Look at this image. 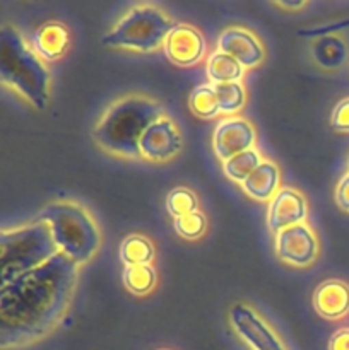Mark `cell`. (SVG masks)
<instances>
[{"mask_svg":"<svg viewBox=\"0 0 349 350\" xmlns=\"http://www.w3.org/2000/svg\"><path fill=\"white\" fill-rule=\"evenodd\" d=\"M81 267L64 253L0 286L2 350L29 347L60 325L74 299Z\"/></svg>","mask_w":349,"mask_h":350,"instance_id":"6da1fadb","label":"cell"},{"mask_svg":"<svg viewBox=\"0 0 349 350\" xmlns=\"http://www.w3.org/2000/svg\"><path fill=\"white\" fill-rule=\"evenodd\" d=\"M166 115L163 105L144 92H127L106 106L92 126V140L106 154L120 159H142L139 142L157 118Z\"/></svg>","mask_w":349,"mask_h":350,"instance_id":"7a4b0ae2","label":"cell"},{"mask_svg":"<svg viewBox=\"0 0 349 350\" xmlns=\"http://www.w3.org/2000/svg\"><path fill=\"white\" fill-rule=\"evenodd\" d=\"M0 77L3 85L19 92L36 109L47 108L51 85L47 64L10 24H2L0 29Z\"/></svg>","mask_w":349,"mask_h":350,"instance_id":"3957f363","label":"cell"},{"mask_svg":"<svg viewBox=\"0 0 349 350\" xmlns=\"http://www.w3.org/2000/svg\"><path fill=\"white\" fill-rule=\"evenodd\" d=\"M48 222L33 221L0 232V286L36 270L58 255Z\"/></svg>","mask_w":349,"mask_h":350,"instance_id":"277c9868","label":"cell"},{"mask_svg":"<svg viewBox=\"0 0 349 350\" xmlns=\"http://www.w3.org/2000/svg\"><path fill=\"white\" fill-rule=\"evenodd\" d=\"M34 219L50 224L60 253L79 267L94 258L101 245L98 222L84 205L74 200H53L44 205Z\"/></svg>","mask_w":349,"mask_h":350,"instance_id":"5b68a950","label":"cell"},{"mask_svg":"<svg viewBox=\"0 0 349 350\" xmlns=\"http://www.w3.org/2000/svg\"><path fill=\"white\" fill-rule=\"evenodd\" d=\"M177 26L163 9L154 3H137L130 7L115 26L103 34L101 43L118 50L154 53L163 48L170 31Z\"/></svg>","mask_w":349,"mask_h":350,"instance_id":"8992f818","label":"cell"},{"mask_svg":"<svg viewBox=\"0 0 349 350\" xmlns=\"http://www.w3.org/2000/svg\"><path fill=\"white\" fill-rule=\"evenodd\" d=\"M274 250L281 262L293 267H310L318 256V238L307 224L291 226L274 234Z\"/></svg>","mask_w":349,"mask_h":350,"instance_id":"52a82bcc","label":"cell"},{"mask_svg":"<svg viewBox=\"0 0 349 350\" xmlns=\"http://www.w3.org/2000/svg\"><path fill=\"white\" fill-rule=\"evenodd\" d=\"M181 147L183 139L180 126L168 115L161 116L153 125H149L139 142L140 157L154 164L170 163L180 154Z\"/></svg>","mask_w":349,"mask_h":350,"instance_id":"ba28073f","label":"cell"},{"mask_svg":"<svg viewBox=\"0 0 349 350\" xmlns=\"http://www.w3.org/2000/svg\"><path fill=\"white\" fill-rule=\"evenodd\" d=\"M229 323L253 350H287L276 330L248 304H235L229 311Z\"/></svg>","mask_w":349,"mask_h":350,"instance_id":"9c48e42d","label":"cell"},{"mask_svg":"<svg viewBox=\"0 0 349 350\" xmlns=\"http://www.w3.org/2000/svg\"><path fill=\"white\" fill-rule=\"evenodd\" d=\"M205 50L207 44L204 34L198 31V27L187 23H177L163 44L168 60L181 68L201 64L205 57Z\"/></svg>","mask_w":349,"mask_h":350,"instance_id":"30bf717a","label":"cell"},{"mask_svg":"<svg viewBox=\"0 0 349 350\" xmlns=\"http://www.w3.org/2000/svg\"><path fill=\"white\" fill-rule=\"evenodd\" d=\"M257 142V132L252 123L243 116H226L218 122L212 135L214 154L224 163L229 157L253 149Z\"/></svg>","mask_w":349,"mask_h":350,"instance_id":"8fae6325","label":"cell"},{"mask_svg":"<svg viewBox=\"0 0 349 350\" xmlns=\"http://www.w3.org/2000/svg\"><path fill=\"white\" fill-rule=\"evenodd\" d=\"M216 50L229 55L245 68H255L266 58L263 44L255 34L243 26H228L219 33Z\"/></svg>","mask_w":349,"mask_h":350,"instance_id":"7c38bea8","label":"cell"},{"mask_svg":"<svg viewBox=\"0 0 349 350\" xmlns=\"http://www.w3.org/2000/svg\"><path fill=\"white\" fill-rule=\"evenodd\" d=\"M308 204L305 195L293 187H281L267 207V226L276 234L281 229L305 222Z\"/></svg>","mask_w":349,"mask_h":350,"instance_id":"4fadbf2b","label":"cell"},{"mask_svg":"<svg viewBox=\"0 0 349 350\" xmlns=\"http://www.w3.org/2000/svg\"><path fill=\"white\" fill-rule=\"evenodd\" d=\"M311 303L325 320H342L349 314V284L341 279L324 280L315 287Z\"/></svg>","mask_w":349,"mask_h":350,"instance_id":"5bb4252c","label":"cell"},{"mask_svg":"<svg viewBox=\"0 0 349 350\" xmlns=\"http://www.w3.org/2000/svg\"><path fill=\"white\" fill-rule=\"evenodd\" d=\"M31 44L44 62L58 60L70 46V33L60 21H47L36 27Z\"/></svg>","mask_w":349,"mask_h":350,"instance_id":"9a60e30c","label":"cell"},{"mask_svg":"<svg viewBox=\"0 0 349 350\" xmlns=\"http://www.w3.org/2000/svg\"><path fill=\"white\" fill-rule=\"evenodd\" d=\"M243 191L257 202H270V198L279 191L281 173L272 161H263L248 178L242 183Z\"/></svg>","mask_w":349,"mask_h":350,"instance_id":"2e32d148","label":"cell"},{"mask_svg":"<svg viewBox=\"0 0 349 350\" xmlns=\"http://www.w3.org/2000/svg\"><path fill=\"white\" fill-rule=\"evenodd\" d=\"M311 57L325 70H339L349 58L348 43L339 34H324L311 43Z\"/></svg>","mask_w":349,"mask_h":350,"instance_id":"e0dca14e","label":"cell"},{"mask_svg":"<svg viewBox=\"0 0 349 350\" xmlns=\"http://www.w3.org/2000/svg\"><path fill=\"white\" fill-rule=\"evenodd\" d=\"M246 68L229 55L214 50L205 58V75L211 84H229L240 82Z\"/></svg>","mask_w":349,"mask_h":350,"instance_id":"ac0fdd59","label":"cell"},{"mask_svg":"<svg viewBox=\"0 0 349 350\" xmlns=\"http://www.w3.org/2000/svg\"><path fill=\"white\" fill-rule=\"evenodd\" d=\"M156 256L154 243L147 236L133 232L123 238L120 245V260L125 265H153Z\"/></svg>","mask_w":349,"mask_h":350,"instance_id":"d6986e66","label":"cell"},{"mask_svg":"<svg viewBox=\"0 0 349 350\" xmlns=\"http://www.w3.org/2000/svg\"><path fill=\"white\" fill-rule=\"evenodd\" d=\"M156 270L153 265H125L122 270V282L127 291L135 296H146L156 287Z\"/></svg>","mask_w":349,"mask_h":350,"instance_id":"ffe728a7","label":"cell"},{"mask_svg":"<svg viewBox=\"0 0 349 350\" xmlns=\"http://www.w3.org/2000/svg\"><path fill=\"white\" fill-rule=\"evenodd\" d=\"M262 163V154L259 152L257 147H253V149L236 154V156L224 161V163H222V171H224V174L229 180L242 185Z\"/></svg>","mask_w":349,"mask_h":350,"instance_id":"44dd1931","label":"cell"},{"mask_svg":"<svg viewBox=\"0 0 349 350\" xmlns=\"http://www.w3.org/2000/svg\"><path fill=\"white\" fill-rule=\"evenodd\" d=\"M188 106H190L192 113L197 115L198 118L211 120L221 115V108H219L214 84H211V82L198 84L192 89L190 96H188Z\"/></svg>","mask_w":349,"mask_h":350,"instance_id":"7402d4cb","label":"cell"},{"mask_svg":"<svg viewBox=\"0 0 349 350\" xmlns=\"http://www.w3.org/2000/svg\"><path fill=\"white\" fill-rule=\"evenodd\" d=\"M216 96H218L219 108L224 115L233 116L236 111L245 106L246 89L242 82H229V84H214Z\"/></svg>","mask_w":349,"mask_h":350,"instance_id":"603a6c76","label":"cell"},{"mask_svg":"<svg viewBox=\"0 0 349 350\" xmlns=\"http://www.w3.org/2000/svg\"><path fill=\"white\" fill-rule=\"evenodd\" d=\"M166 211L173 219L187 215L190 212L198 211V198L194 190L185 187H177L168 191L166 195Z\"/></svg>","mask_w":349,"mask_h":350,"instance_id":"cb8c5ba5","label":"cell"},{"mask_svg":"<svg viewBox=\"0 0 349 350\" xmlns=\"http://www.w3.org/2000/svg\"><path fill=\"white\" fill-rule=\"evenodd\" d=\"M173 228L180 238L183 239H198L207 231V217L202 211L190 212L187 215L173 219Z\"/></svg>","mask_w":349,"mask_h":350,"instance_id":"d4e9b609","label":"cell"},{"mask_svg":"<svg viewBox=\"0 0 349 350\" xmlns=\"http://www.w3.org/2000/svg\"><path fill=\"white\" fill-rule=\"evenodd\" d=\"M331 126L335 132L349 133V96L335 103L331 113Z\"/></svg>","mask_w":349,"mask_h":350,"instance_id":"484cf974","label":"cell"},{"mask_svg":"<svg viewBox=\"0 0 349 350\" xmlns=\"http://www.w3.org/2000/svg\"><path fill=\"white\" fill-rule=\"evenodd\" d=\"M334 200L341 211L348 212L349 214V171L342 174L341 180H339L337 185H335Z\"/></svg>","mask_w":349,"mask_h":350,"instance_id":"4316f807","label":"cell"},{"mask_svg":"<svg viewBox=\"0 0 349 350\" xmlns=\"http://www.w3.org/2000/svg\"><path fill=\"white\" fill-rule=\"evenodd\" d=\"M327 350H349V327L339 328L328 338Z\"/></svg>","mask_w":349,"mask_h":350,"instance_id":"83f0119b","label":"cell"},{"mask_svg":"<svg viewBox=\"0 0 349 350\" xmlns=\"http://www.w3.org/2000/svg\"><path fill=\"white\" fill-rule=\"evenodd\" d=\"M274 5L281 7V9H284V10H300V9H303L305 5H307V2H294V3L276 2V3H274Z\"/></svg>","mask_w":349,"mask_h":350,"instance_id":"f1b7e54d","label":"cell"},{"mask_svg":"<svg viewBox=\"0 0 349 350\" xmlns=\"http://www.w3.org/2000/svg\"><path fill=\"white\" fill-rule=\"evenodd\" d=\"M157 350H170V349H157Z\"/></svg>","mask_w":349,"mask_h":350,"instance_id":"f546056e","label":"cell"},{"mask_svg":"<svg viewBox=\"0 0 349 350\" xmlns=\"http://www.w3.org/2000/svg\"><path fill=\"white\" fill-rule=\"evenodd\" d=\"M348 164H349V159H348Z\"/></svg>","mask_w":349,"mask_h":350,"instance_id":"4dcf8cb0","label":"cell"}]
</instances>
